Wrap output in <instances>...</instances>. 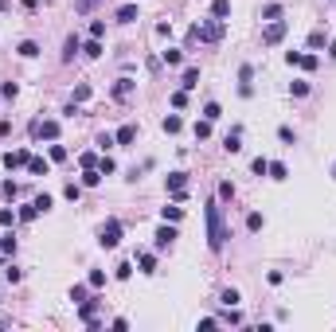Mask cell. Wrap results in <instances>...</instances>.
<instances>
[{"mask_svg": "<svg viewBox=\"0 0 336 332\" xmlns=\"http://www.w3.org/2000/svg\"><path fill=\"white\" fill-rule=\"evenodd\" d=\"M203 215H207V246L219 254L227 246V238H231V234H227V223H223V207H219V203H207Z\"/></svg>", "mask_w": 336, "mask_h": 332, "instance_id": "1", "label": "cell"}, {"mask_svg": "<svg viewBox=\"0 0 336 332\" xmlns=\"http://www.w3.org/2000/svg\"><path fill=\"white\" fill-rule=\"evenodd\" d=\"M192 39H200V43H219V39H223V20L196 24V28H192Z\"/></svg>", "mask_w": 336, "mask_h": 332, "instance_id": "2", "label": "cell"}, {"mask_svg": "<svg viewBox=\"0 0 336 332\" xmlns=\"http://www.w3.org/2000/svg\"><path fill=\"white\" fill-rule=\"evenodd\" d=\"M98 242H102L106 250H113V246L121 242V223H117V219H106V227H102V238H98Z\"/></svg>", "mask_w": 336, "mask_h": 332, "instance_id": "3", "label": "cell"}, {"mask_svg": "<svg viewBox=\"0 0 336 332\" xmlns=\"http://www.w3.org/2000/svg\"><path fill=\"white\" fill-rule=\"evenodd\" d=\"M281 39H285V20H270L266 32H262V43L274 47V43H281Z\"/></svg>", "mask_w": 336, "mask_h": 332, "instance_id": "4", "label": "cell"}, {"mask_svg": "<svg viewBox=\"0 0 336 332\" xmlns=\"http://www.w3.org/2000/svg\"><path fill=\"white\" fill-rule=\"evenodd\" d=\"M168 192H172L176 199H184V192H188V172H168Z\"/></svg>", "mask_w": 336, "mask_h": 332, "instance_id": "5", "label": "cell"}, {"mask_svg": "<svg viewBox=\"0 0 336 332\" xmlns=\"http://www.w3.org/2000/svg\"><path fill=\"white\" fill-rule=\"evenodd\" d=\"M32 133H35L39 141H55V137H59V121H35Z\"/></svg>", "mask_w": 336, "mask_h": 332, "instance_id": "6", "label": "cell"}, {"mask_svg": "<svg viewBox=\"0 0 336 332\" xmlns=\"http://www.w3.org/2000/svg\"><path fill=\"white\" fill-rule=\"evenodd\" d=\"M133 86H137L133 78H117V82H113V98H117V102H125V98L133 94Z\"/></svg>", "mask_w": 336, "mask_h": 332, "instance_id": "7", "label": "cell"}, {"mask_svg": "<svg viewBox=\"0 0 336 332\" xmlns=\"http://www.w3.org/2000/svg\"><path fill=\"white\" fill-rule=\"evenodd\" d=\"M172 238H176V227H161V231H157V250H168V246H172Z\"/></svg>", "mask_w": 336, "mask_h": 332, "instance_id": "8", "label": "cell"}, {"mask_svg": "<svg viewBox=\"0 0 336 332\" xmlns=\"http://www.w3.org/2000/svg\"><path fill=\"white\" fill-rule=\"evenodd\" d=\"M250 78H254V70H250V66H242V70H238V94H242V98H250V90H254V86H250Z\"/></svg>", "mask_w": 336, "mask_h": 332, "instance_id": "9", "label": "cell"}, {"mask_svg": "<svg viewBox=\"0 0 336 332\" xmlns=\"http://www.w3.org/2000/svg\"><path fill=\"white\" fill-rule=\"evenodd\" d=\"M113 141H117V145H133V141H137V125H121V129L113 133Z\"/></svg>", "mask_w": 336, "mask_h": 332, "instance_id": "10", "label": "cell"}, {"mask_svg": "<svg viewBox=\"0 0 336 332\" xmlns=\"http://www.w3.org/2000/svg\"><path fill=\"white\" fill-rule=\"evenodd\" d=\"M32 157L24 153V149H16V153H4V168H20V165H28Z\"/></svg>", "mask_w": 336, "mask_h": 332, "instance_id": "11", "label": "cell"}, {"mask_svg": "<svg viewBox=\"0 0 336 332\" xmlns=\"http://www.w3.org/2000/svg\"><path fill=\"white\" fill-rule=\"evenodd\" d=\"M180 86H184V90H196V86H200V66H188L184 78H180Z\"/></svg>", "mask_w": 336, "mask_h": 332, "instance_id": "12", "label": "cell"}, {"mask_svg": "<svg viewBox=\"0 0 336 332\" xmlns=\"http://www.w3.org/2000/svg\"><path fill=\"white\" fill-rule=\"evenodd\" d=\"M223 149H227V153H238V149H242V133H238V129H231V133H227Z\"/></svg>", "mask_w": 336, "mask_h": 332, "instance_id": "13", "label": "cell"}, {"mask_svg": "<svg viewBox=\"0 0 336 332\" xmlns=\"http://www.w3.org/2000/svg\"><path fill=\"white\" fill-rule=\"evenodd\" d=\"M78 47H82V43H78V35H70V39L63 43V63H70V59L78 55Z\"/></svg>", "mask_w": 336, "mask_h": 332, "instance_id": "14", "label": "cell"}, {"mask_svg": "<svg viewBox=\"0 0 336 332\" xmlns=\"http://www.w3.org/2000/svg\"><path fill=\"white\" fill-rule=\"evenodd\" d=\"M211 16H215V20H227V16H231V0H215V4H211Z\"/></svg>", "mask_w": 336, "mask_h": 332, "instance_id": "15", "label": "cell"}, {"mask_svg": "<svg viewBox=\"0 0 336 332\" xmlns=\"http://www.w3.org/2000/svg\"><path fill=\"white\" fill-rule=\"evenodd\" d=\"M133 20H137V8H133V4L117 8V24H133Z\"/></svg>", "mask_w": 336, "mask_h": 332, "instance_id": "16", "label": "cell"}, {"mask_svg": "<svg viewBox=\"0 0 336 332\" xmlns=\"http://www.w3.org/2000/svg\"><path fill=\"white\" fill-rule=\"evenodd\" d=\"M16 51H20L24 59H35V55H39V43H32V39H24V43H20Z\"/></svg>", "mask_w": 336, "mask_h": 332, "instance_id": "17", "label": "cell"}, {"mask_svg": "<svg viewBox=\"0 0 336 332\" xmlns=\"http://www.w3.org/2000/svg\"><path fill=\"white\" fill-rule=\"evenodd\" d=\"M28 172H32V176H47V161L32 157V161H28Z\"/></svg>", "mask_w": 336, "mask_h": 332, "instance_id": "18", "label": "cell"}, {"mask_svg": "<svg viewBox=\"0 0 336 332\" xmlns=\"http://www.w3.org/2000/svg\"><path fill=\"white\" fill-rule=\"evenodd\" d=\"M211 137V121L203 117V121H196V141H207Z\"/></svg>", "mask_w": 336, "mask_h": 332, "instance_id": "19", "label": "cell"}, {"mask_svg": "<svg viewBox=\"0 0 336 332\" xmlns=\"http://www.w3.org/2000/svg\"><path fill=\"white\" fill-rule=\"evenodd\" d=\"M137 262H141V274H157V258L153 254H141Z\"/></svg>", "mask_w": 336, "mask_h": 332, "instance_id": "20", "label": "cell"}, {"mask_svg": "<svg viewBox=\"0 0 336 332\" xmlns=\"http://www.w3.org/2000/svg\"><path fill=\"white\" fill-rule=\"evenodd\" d=\"M98 4H102V0H74V12H78V16H86V12H94Z\"/></svg>", "mask_w": 336, "mask_h": 332, "instance_id": "21", "label": "cell"}, {"mask_svg": "<svg viewBox=\"0 0 336 332\" xmlns=\"http://www.w3.org/2000/svg\"><path fill=\"white\" fill-rule=\"evenodd\" d=\"M285 176H289V168L281 161H270V180H285Z\"/></svg>", "mask_w": 336, "mask_h": 332, "instance_id": "22", "label": "cell"}, {"mask_svg": "<svg viewBox=\"0 0 336 332\" xmlns=\"http://www.w3.org/2000/svg\"><path fill=\"white\" fill-rule=\"evenodd\" d=\"M180 129H184V121H180L176 113H168L165 117V133H180Z\"/></svg>", "mask_w": 336, "mask_h": 332, "instance_id": "23", "label": "cell"}, {"mask_svg": "<svg viewBox=\"0 0 336 332\" xmlns=\"http://www.w3.org/2000/svg\"><path fill=\"white\" fill-rule=\"evenodd\" d=\"M98 180H102V172H94V168L82 172V184H86V188H98Z\"/></svg>", "mask_w": 336, "mask_h": 332, "instance_id": "24", "label": "cell"}, {"mask_svg": "<svg viewBox=\"0 0 336 332\" xmlns=\"http://www.w3.org/2000/svg\"><path fill=\"white\" fill-rule=\"evenodd\" d=\"M0 254H16V238L12 234H0Z\"/></svg>", "mask_w": 336, "mask_h": 332, "instance_id": "25", "label": "cell"}, {"mask_svg": "<svg viewBox=\"0 0 336 332\" xmlns=\"http://www.w3.org/2000/svg\"><path fill=\"white\" fill-rule=\"evenodd\" d=\"M262 20H281V4H266L262 8Z\"/></svg>", "mask_w": 336, "mask_h": 332, "instance_id": "26", "label": "cell"}, {"mask_svg": "<svg viewBox=\"0 0 336 332\" xmlns=\"http://www.w3.org/2000/svg\"><path fill=\"white\" fill-rule=\"evenodd\" d=\"M219 301H223L227 309H235V305H238V289H223V297H219Z\"/></svg>", "mask_w": 336, "mask_h": 332, "instance_id": "27", "label": "cell"}, {"mask_svg": "<svg viewBox=\"0 0 336 332\" xmlns=\"http://www.w3.org/2000/svg\"><path fill=\"white\" fill-rule=\"evenodd\" d=\"M246 231H262V215H258V211L246 215Z\"/></svg>", "mask_w": 336, "mask_h": 332, "instance_id": "28", "label": "cell"}, {"mask_svg": "<svg viewBox=\"0 0 336 332\" xmlns=\"http://www.w3.org/2000/svg\"><path fill=\"white\" fill-rule=\"evenodd\" d=\"M219 113H223V110H219V102H207V106H203V117H207V121H215Z\"/></svg>", "mask_w": 336, "mask_h": 332, "instance_id": "29", "label": "cell"}, {"mask_svg": "<svg viewBox=\"0 0 336 332\" xmlns=\"http://www.w3.org/2000/svg\"><path fill=\"white\" fill-rule=\"evenodd\" d=\"M161 215H165V223H168V219L176 223V219H180V215H184V207H176V203H172V207H165V211H161Z\"/></svg>", "mask_w": 336, "mask_h": 332, "instance_id": "30", "label": "cell"}, {"mask_svg": "<svg viewBox=\"0 0 336 332\" xmlns=\"http://www.w3.org/2000/svg\"><path fill=\"white\" fill-rule=\"evenodd\" d=\"M180 59H184V55H180L176 47H168V51H165V63H168V66H180Z\"/></svg>", "mask_w": 336, "mask_h": 332, "instance_id": "31", "label": "cell"}, {"mask_svg": "<svg viewBox=\"0 0 336 332\" xmlns=\"http://www.w3.org/2000/svg\"><path fill=\"white\" fill-rule=\"evenodd\" d=\"M102 35H106V24L94 20V24H90V39H102Z\"/></svg>", "mask_w": 336, "mask_h": 332, "instance_id": "32", "label": "cell"}, {"mask_svg": "<svg viewBox=\"0 0 336 332\" xmlns=\"http://www.w3.org/2000/svg\"><path fill=\"white\" fill-rule=\"evenodd\" d=\"M16 94H20L16 82H4V86H0V98H16Z\"/></svg>", "mask_w": 336, "mask_h": 332, "instance_id": "33", "label": "cell"}, {"mask_svg": "<svg viewBox=\"0 0 336 332\" xmlns=\"http://www.w3.org/2000/svg\"><path fill=\"white\" fill-rule=\"evenodd\" d=\"M82 51H86V55H90V59H98V55H102V43H98V39H90V43H86Z\"/></svg>", "mask_w": 336, "mask_h": 332, "instance_id": "34", "label": "cell"}, {"mask_svg": "<svg viewBox=\"0 0 336 332\" xmlns=\"http://www.w3.org/2000/svg\"><path fill=\"white\" fill-rule=\"evenodd\" d=\"M278 137H281V141H285V145H293V141H297V133H293L289 125H281V129H278Z\"/></svg>", "mask_w": 336, "mask_h": 332, "instance_id": "35", "label": "cell"}, {"mask_svg": "<svg viewBox=\"0 0 336 332\" xmlns=\"http://www.w3.org/2000/svg\"><path fill=\"white\" fill-rule=\"evenodd\" d=\"M297 66H305V70H317V55H301V59H297Z\"/></svg>", "mask_w": 336, "mask_h": 332, "instance_id": "36", "label": "cell"}, {"mask_svg": "<svg viewBox=\"0 0 336 332\" xmlns=\"http://www.w3.org/2000/svg\"><path fill=\"white\" fill-rule=\"evenodd\" d=\"M250 168H254L258 176H266V172H270V161H266V157H258V161H254V165H250Z\"/></svg>", "mask_w": 336, "mask_h": 332, "instance_id": "37", "label": "cell"}, {"mask_svg": "<svg viewBox=\"0 0 336 332\" xmlns=\"http://www.w3.org/2000/svg\"><path fill=\"white\" fill-rule=\"evenodd\" d=\"M231 196H235V184L223 180V184H219V199H231Z\"/></svg>", "mask_w": 336, "mask_h": 332, "instance_id": "38", "label": "cell"}, {"mask_svg": "<svg viewBox=\"0 0 336 332\" xmlns=\"http://www.w3.org/2000/svg\"><path fill=\"white\" fill-rule=\"evenodd\" d=\"M63 196H67V199H70V203H74V199H78V196H82V188H78V184H67V192H63Z\"/></svg>", "mask_w": 336, "mask_h": 332, "instance_id": "39", "label": "cell"}, {"mask_svg": "<svg viewBox=\"0 0 336 332\" xmlns=\"http://www.w3.org/2000/svg\"><path fill=\"white\" fill-rule=\"evenodd\" d=\"M110 145H117V141H113V133H102V137H98V149H102V153H106V149H110Z\"/></svg>", "mask_w": 336, "mask_h": 332, "instance_id": "40", "label": "cell"}, {"mask_svg": "<svg viewBox=\"0 0 336 332\" xmlns=\"http://www.w3.org/2000/svg\"><path fill=\"white\" fill-rule=\"evenodd\" d=\"M20 277H24V274H20V270H16V266H8V270H4V281H12V285H16V281H20Z\"/></svg>", "mask_w": 336, "mask_h": 332, "instance_id": "41", "label": "cell"}, {"mask_svg": "<svg viewBox=\"0 0 336 332\" xmlns=\"http://www.w3.org/2000/svg\"><path fill=\"white\" fill-rule=\"evenodd\" d=\"M289 90H293V94H297V98H305V94H309V82H293V86H289Z\"/></svg>", "mask_w": 336, "mask_h": 332, "instance_id": "42", "label": "cell"}, {"mask_svg": "<svg viewBox=\"0 0 336 332\" xmlns=\"http://www.w3.org/2000/svg\"><path fill=\"white\" fill-rule=\"evenodd\" d=\"M184 102H188V90H176V94H172V106H176V110H180V106H184Z\"/></svg>", "mask_w": 336, "mask_h": 332, "instance_id": "43", "label": "cell"}, {"mask_svg": "<svg viewBox=\"0 0 336 332\" xmlns=\"http://www.w3.org/2000/svg\"><path fill=\"white\" fill-rule=\"evenodd\" d=\"M70 301H86V285H74L70 289Z\"/></svg>", "mask_w": 336, "mask_h": 332, "instance_id": "44", "label": "cell"}, {"mask_svg": "<svg viewBox=\"0 0 336 332\" xmlns=\"http://www.w3.org/2000/svg\"><path fill=\"white\" fill-rule=\"evenodd\" d=\"M90 285H94V289H98V285H106V274H102V270H94V274H90Z\"/></svg>", "mask_w": 336, "mask_h": 332, "instance_id": "45", "label": "cell"}, {"mask_svg": "<svg viewBox=\"0 0 336 332\" xmlns=\"http://www.w3.org/2000/svg\"><path fill=\"white\" fill-rule=\"evenodd\" d=\"M12 219H16V215H12L8 207H4V211H0V227H12Z\"/></svg>", "mask_w": 336, "mask_h": 332, "instance_id": "46", "label": "cell"}, {"mask_svg": "<svg viewBox=\"0 0 336 332\" xmlns=\"http://www.w3.org/2000/svg\"><path fill=\"white\" fill-rule=\"evenodd\" d=\"M333 176H336V165H333Z\"/></svg>", "mask_w": 336, "mask_h": 332, "instance_id": "47", "label": "cell"}, {"mask_svg": "<svg viewBox=\"0 0 336 332\" xmlns=\"http://www.w3.org/2000/svg\"><path fill=\"white\" fill-rule=\"evenodd\" d=\"M333 4H336V0H333Z\"/></svg>", "mask_w": 336, "mask_h": 332, "instance_id": "48", "label": "cell"}]
</instances>
